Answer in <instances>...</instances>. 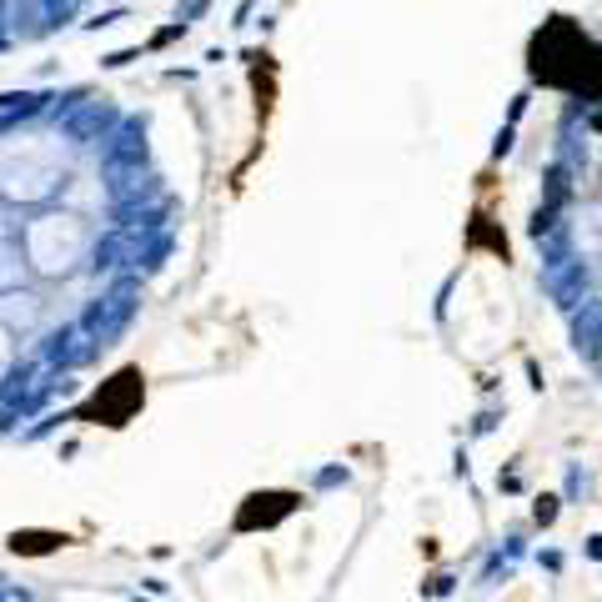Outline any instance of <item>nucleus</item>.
I'll return each mask as SVG.
<instances>
[{"label":"nucleus","instance_id":"obj_1","mask_svg":"<svg viewBox=\"0 0 602 602\" xmlns=\"http://www.w3.org/2000/svg\"><path fill=\"white\" fill-rule=\"evenodd\" d=\"M136 397H140V371H120V377L106 387V397H96L90 417H106L110 427H120V421H126V411L136 407Z\"/></svg>","mask_w":602,"mask_h":602},{"label":"nucleus","instance_id":"obj_2","mask_svg":"<svg viewBox=\"0 0 602 602\" xmlns=\"http://www.w3.org/2000/svg\"><path fill=\"white\" fill-rule=\"evenodd\" d=\"M60 542H66V537H56V532H16V537H10V547L36 557V552H56Z\"/></svg>","mask_w":602,"mask_h":602}]
</instances>
